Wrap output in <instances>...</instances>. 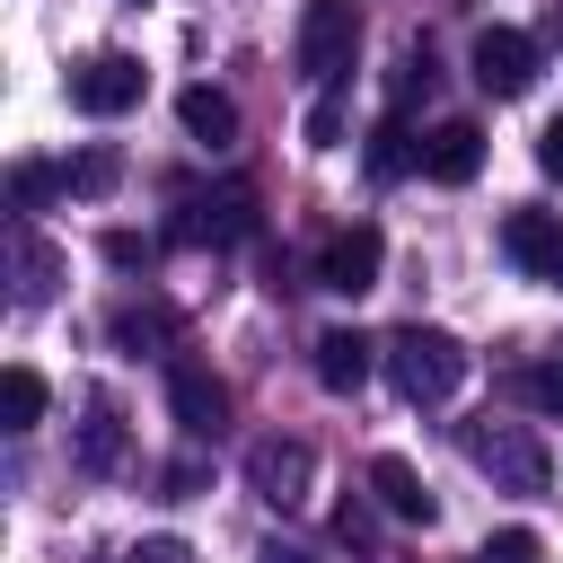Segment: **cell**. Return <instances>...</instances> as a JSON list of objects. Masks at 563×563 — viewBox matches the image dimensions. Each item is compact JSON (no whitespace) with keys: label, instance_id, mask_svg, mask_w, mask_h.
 Here are the masks:
<instances>
[{"label":"cell","instance_id":"cell-1","mask_svg":"<svg viewBox=\"0 0 563 563\" xmlns=\"http://www.w3.org/2000/svg\"><path fill=\"white\" fill-rule=\"evenodd\" d=\"M378 361H387V387H396L405 405H449V396L466 387V343H457L449 325H396V334L378 343Z\"/></svg>","mask_w":563,"mask_h":563},{"label":"cell","instance_id":"cell-2","mask_svg":"<svg viewBox=\"0 0 563 563\" xmlns=\"http://www.w3.org/2000/svg\"><path fill=\"white\" fill-rule=\"evenodd\" d=\"M457 449H466L501 493H545V484H554V457H545V440H537L528 422H493V413H484V422L457 431Z\"/></svg>","mask_w":563,"mask_h":563},{"label":"cell","instance_id":"cell-3","mask_svg":"<svg viewBox=\"0 0 563 563\" xmlns=\"http://www.w3.org/2000/svg\"><path fill=\"white\" fill-rule=\"evenodd\" d=\"M361 53V0H299V79L343 88Z\"/></svg>","mask_w":563,"mask_h":563},{"label":"cell","instance_id":"cell-4","mask_svg":"<svg viewBox=\"0 0 563 563\" xmlns=\"http://www.w3.org/2000/svg\"><path fill=\"white\" fill-rule=\"evenodd\" d=\"M378 264H387V238H378V220H352V229H334V238L317 246V290H334V299H361V290H378Z\"/></svg>","mask_w":563,"mask_h":563},{"label":"cell","instance_id":"cell-5","mask_svg":"<svg viewBox=\"0 0 563 563\" xmlns=\"http://www.w3.org/2000/svg\"><path fill=\"white\" fill-rule=\"evenodd\" d=\"M246 484H255V501H273V510H299V501H308V484H317V449H308V440H282V431H264V440L246 449Z\"/></svg>","mask_w":563,"mask_h":563},{"label":"cell","instance_id":"cell-6","mask_svg":"<svg viewBox=\"0 0 563 563\" xmlns=\"http://www.w3.org/2000/svg\"><path fill=\"white\" fill-rule=\"evenodd\" d=\"M167 413H176L185 440H220V431H229V387H220V369L167 361Z\"/></svg>","mask_w":563,"mask_h":563},{"label":"cell","instance_id":"cell-7","mask_svg":"<svg viewBox=\"0 0 563 563\" xmlns=\"http://www.w3.org/2000/svg\"><path fill=\"white\" fill-rule=\"evenodd\" d=\"M466 62H475V88L484 97H528L537 88V35H519V26H484Z\"/></svg>","mask_w":563,"mask_h":563},{"label":"cell","instance_id":"cell-8","mask_svg":"<svg viewBox=\"0 0 563 563\" xmlns=\"http://www.w3.org/2000/svg\"><path fill=\"white\" fill-rule=\"evenodd\" d=\"M141 88H150V70L132 53H88L70 70V106L79 114H123V106H141Z\"/></svg>","mask_w":563,"mask_h":563},{"label":"cell","instance_id":"cell-9","mask_svg":"<svg viewBox=\"0 0 563 563\" xmlns=\"http://www.w3.org/2000/svg\"><path fill=\"white\" fill-rule=\"evenodd\" d=\"M176 238H194V246H238V238H255V194H246V185L194 194L185 220H176Z\"/></svg>","mask_w":563,"mask_h":563},{"label":"cell","instance_id":"cell-10","mask_svg":"<svg viewBox=\"0 0 563 563\" xmlns=\"http://www.w3.org/2000/svg\"><path fill=\"white\" fill-rule=\"evenodd\" d=\"M369 493H378V510H387V519H405V528H431V519H440L431 484H422V475H413V457H396V449H378V457H369Z\"/></svg>","mask_w":563,"mask_h":563},{"label":"cell","instance_id":"cell-11","mask_svg":"<svg viewBox=\"0 0 563 563\" xmlns=\"http://www.w3.org/2000/svg\"><path fill=\"white\" fill-rule=\"evenodd\" d=\"M475 167H484V132H475L466 114L431 123V141H422V176H431V185H475Z\"/></svg>","mask_w":563,"mask_h":563},{"label":"cell","instance_id":"cell-12","mask_svg":"<svg viewBox=\"0 0 563 563\" xmlns=\"http://www.w3.org/2000/svg\"><path fill=\"white\" fill-rule=\"evenodd\" d=\"M369 369H378V343H369V334H352V325H325V334H317V387H325V396H352Z\"/></svg>","mask_w":563,"mask_h":563},{"label":"cell","instance_id":"cell-13","mask_svg":"<svg viewBox=\"0 0 563 563\" xmlns=\"http://www.w3.org/2000/svg\"><path fill=\"white\" fill-rule=\"evenodd\" d=\"M176 114H185V132H194V141H211V150H229V141H238V106H229L211 79H194V88L176 97Z\"/></svg>","mask_w":563,"mask_h":563},{"label":"cell","instance_id":"cell-14","mask_svg":"<svg viewBox=\"0 0 563 563\" xmlns=\"http://www.w3.org/2000/svg\"><path fill=\"white\" fill-rule=\"evenodd\" d=\"M123 457V413H114V396H88V422H79V466L88 475H106Z\"/></svg>","mask_w":563,"mask_h":563},{"label":"cell","instance_id":"cell-15","mask_svg":"<svg viewBox=\"0 0 563 563\" xmlns=\"http://www.w3.org/2000/svg\"><path fill=\"white\" fill-rule=\"evenodd\" d=\"M106 334H114V343H132V352H150V343H176V317H167L158 299H123V308L106 317Z\"/></svg>","mask_w":563,"mask_h":563},{"label":"cell","instance_id":"cell-16","mask_svg":"<svg viewBox=\"0 0 563 563\" xmlns=\"http://www.w3.org/2000/svg\"><path fill=\"white\" fill-rule=\"evenodd\" d=\"M35 422H44V378L26 361H9L0 369V431H35Z\"/></svg>","mask_w":563,"mask_h":563},{"label":"cell","instance_id":"cell-17","mask_svg":"<svg viewBox=\"0 0 563 563\" xmlns=\"http://www.w3.org/2000/svg\"><path fill=\"white\" fill-rule=\"evenodd\" d=\"M405 167H422V141L405 132V114H387V123L369 132V176L387 185V176H405Z\"/></svg>","mask_w":563,"mask_h":563},{"label":"cell","instance_id":"cell-18","mask_svg":"<svg viewBox=\"0 0 563 563\" xmlns=\"http://www.w3.org/2000/svg\"><path fill=\"white\" fill-rule=\"evenodd\" d=\"M62 185H70V194H79V202H106V194H114V185H123V158H114V150H106V141H97V150H79V158H70V167H62Z\"/></svg>","mask_w":563,"mask_h":563},{"label":"cell","instance_id":"cell-19","mask_svg":"<svg viewBox=\"0 0 563 563\" xmlns=\"http://www.w3.org/2000/svg\"><path fill=\"white\" fill-rule=\"evenodd\" d=\"M53 273H62V255H53L44 238H26V229H18V299H26V308H44V299H53Z\"/></svg>","mask_w":563,"mask_h":563},{"label":"cell","instance_id":"cell-20","mask_svg":"<svg viewBox=\"0 0 563 563\" xmlns=\"http://www.w3.org/2000/svg\"><path fill=\"white\" fill-rule=\"evenodd\" d=\"M519 396H528L537 413H554V422H563V361H537V369L519 378Z\"/></svg>","mask_w":563,"mask_h":563},{"label":"cell","instance_id":"cell-21","mask_svg":"<svg viewBox=\"0 0 563 563\" xmlns=\"http://www.w3.org/2000/svg\"><path fill=\"white\" fill-rule=\"evenodd\" d=\"M484 563H545V537H537V528H501V537L484 545Z\"/></svg>","mask_w":563,"mask_h":563},{"label":"cell","instance_id":"cell-22","mask_svg":"<svg viewBox=\"0 0 563 563\" xmlns=\"http://www.w3.org/2000/svg\"><path fill=\"white\" fill-rule=\"evenodd\" d=\"M334 141H343V97L325 88V97L308 106V150H334Z\"/></svg>","mask_w":563,"mask_h":563},{"label":"cell","instance_id":"cell-23","mask_svg":"<svg viewBox=\"0 0 563 563\" xmlns=\"http://www.w3.org/2000/svg\"><path fill=\"white\" fill-rule=\"evenodd\" d=\"M53 185H62V176H53V167H35V158H18V167H9V194H18V211H35Z\"/></svg>","mask_w":563,"mask_h":563},{"label":"cell","instance_id":"cell-24","mask_svg":"<svg viewBox=\"0 0 563 563\" xmlns=\"http://www.w3.org/2000/svg\"><path fill=\"white\" fill-rule=\"evenodd\" d=\"M334 537H343L352 554H369V537H378V528H369V501H343V510H334Z\"/></svg>","mask_w":563,"mask_h":563},{"label":"cell","instance_id":"cell-25","mask_svg":"<svg viewBox=\"0 0 563 563\" xmlns=\"http://www.w3.org/2000/svg\"><path fill=\"white\" fill-rule=\"evenodd\" d=\"M123 563H194V545H185V537H141Z\"/></svg>","mask_w":563,"mask_h":563},{"label":"cell","instance_id":"cell-26","mask_svg":"<svg viewBox=\"0 0 563 563\" xmlns=\"http://www.w3.org/2000/svg\"><path fill=\"white\" fill-rule=\"evenodd\" d=\"M537 167H545V176H554V185H563V114H554V123H545V132H537Z\"/></svg>","mask_w":563,"mask_h":563},{"label":"cell","instance_id":"cell-27","mask_svg":"<svg viewBox=\"0 0 563 563\" xmlns=\"http://www.w3.org/2000/svg\"><path fill=\"white\" fill-rule=\"evenodd\" d=\"M106 255H114V264L132 273V264H150V238H132V229H114V238H106Z\"/></svg>","mask_w":563,"mask_h":563},{"label":"cell","instance_id":"cell-28","mask_svg":"<svg viewBox=\"0 0 563 563\" xmlns=\"http://www.w3.org/2000/svg\"><path fill=\"white\" fill-rule=\"evenodd\" d=\"M537 282H545V290H563V220H554V246H545V264H537Z\"/></svg>","mask_w":563,"mask_h":563},{"label":"cell","instance_id":"cell-29","mask_svg":"<svg viewBox=\"0 0 563 563\" xmlns=\"http://www.w3.org/2000/svg\"><path fill=\"white\" fill-rule=\"evenodd\" d=\"M255 563H317V554H299V545H264Z\"/></svg>","mask_w":563,"mask_h":563},{"label":"cell","instance_id":"cell-30","mask_svg":"<svg viewBox=\"0 0 563 563\" xmlns=\"http://www.w3.org/2000/svg\"><path fill=\"white\" fill-rule=\"evenodd\" d=\"M475 563H484V554H475Z\"/></svg>","mask_w":563,"mask_h":563}]
</instances>
